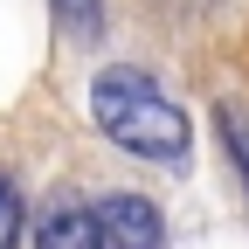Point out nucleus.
<instances>
[{"mask_svg": "<svg viewBox=\"0 0 249 249\" xmlns=\"http://www.w3.org/2000/svg\"><path fill=\"white\" fill-rule=\"evenodd\" d=\"M173 7H208V0H173Z\"/></svg>", "mask_w": 249, "mask_h": 249, "instance_id": "0eeeda50", "label": "nucleus"}, {"mask_svg": "<svg viewBox=\"0 0 249 249\" xmlns=\"http://www.w3.org/2000/svg\"><path fill=\"white\" fill-rule=\"evenodd\" d=\"M214 124H222V139H229V152H235V173H242V187H249V104H222Z\"/></svg>", "mask_w": 249, "mask_h": 249, "instance_id": "20e7f679", "label": "nucleus"}, {"mask_svg": "<svg viewBox=\"0 0 249 249\" xmlns=\"http://www.w3.org/2000/svg\"><path fill=\"white\" fill-rule=\"evenodd\" d=\"M35 249H104V222L97 208H76V201H55L35 229Z\"/></svg>", "mask_w": 249, "mask_h": 249, "instance_id": "7ed1b4c3", "label": "nucleus"}, {"mask_svg": "<svg viewBox=\"0 0 249 249\" xmlns=\"http://www.w3.org/2000/svg\"><path fill=\"white\" fill-rule=\"evenodd\" d=\"M21 242V187L0 173V249H14Z\"/></svg>", "mask_w": 249, "mask_h": 249, "instance_id": "423d86ee", "label": "nucleus"}, {"mask_svg": "<svg viewBox=\"0 0 249 249\" xmlns=\"http://www.w3.org/2000/svg\"><path fill=\"white\" fill-rule=\"evenodd\" d=\"M90 124L139 152V160L152 166H187V152H194V124H187V111L166 97L160 83H152L145 70H132V62H111V70H97V83H90Z\"/></svg>", "mask_w": 249, "mask_h": 249, "instance_id": "f257e3e1", "label": "nucleus"}, {"mask_svg": "<svg viewBox=\"0 0 249 249\" xmlns=\"http://www.w3.org/2000/svg\"><path fill=\"white\" fill-rule=\"evenodd\" d=\"M55 21L70 28L76 42H97L104 35V7H97V0H55Z\"/></svg>", "mask_w": 249, "mask_h": 249, "instance_id": "39448f33", "label": "nucleus"}, {"mask_svg": "<svg viewBox=\"0 0 249 249\" xmlns=\"http://www.w3.org/2000/svg\"><path fill=\"white\" fill-rule=\"evenodd\" d=\"M97 222H104V249H166V214L145 194H104Z\"/></svg>", "mask_w": 249, "mask_h": 249, "instance_id": "f03ea898", "label": "nucleus"}]
</instances>
